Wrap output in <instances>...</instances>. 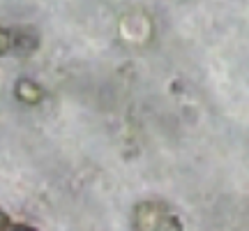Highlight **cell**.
I'll list each match as a JSON object with an SVG mask.
<instances>
[{"instance_id":"cell-1","label":"cell","mask_w":249,"mask_h":231,"mask_svg":"<svg viewBox=\"0 0 249 231\" xmlns=\"http://www.w3.org/2000/svg\"><path fill=\"white\" fill-rule=\"evenodd\" d=\"M134 227L141 231H155V229H171L178 227L173 215L157 201H143L134 208Z\"/></svg>"},{"instance_id":"cell-2","label":"cell","mask_w":249,"mask_h":231,"mask_svg":"<svg viewBox=\"0 0 249 231\" xmlns=\"http://www.w3.org/2000/svg\"><path fill=\"white\" fill-rule=\"evenodd\" d=\"M14 95H17L21 102H26V104H37L39 99H42V88L37 86L35 81H30V79H23V81H18L17 83V90H14Z\"/></svg>"},{"instance_id":"cell-3","label":"cell","mask_w":249,"mask_h":231,"mask_svg":"<svg viewBox=\"0 0 249 231\" xmlns=\"http://www.w3.org/2000/svg\"><path fill=\"white\" fill-rule=\"evenodd\" d=\"M9 46H12V35H9L5 28H0V56L7 54Z\"/></svg>"},{"instance_id":"cell-4","label":"cell","mask_w":249,"mask_h":231,"mask_svg":"<svg viewBox=\"0 0 249 231\" xmlns=\"http://www.w3.org/2000/svg\"><path fill=\"white\" fill-rule=\"evenodd\" d=\"M7 224H9V217L0 211V229H2V227H7Z\"/></svg>"}]
</instances>
